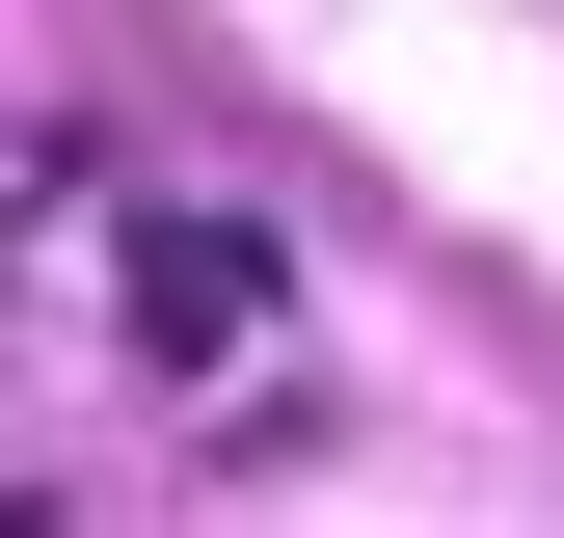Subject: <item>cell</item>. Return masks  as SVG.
Instances as JSON below:
<instances>
[{
	"mask_svg": "<svg viewBox=\"0 0 564 538\" xmlns=\"http://www.w3.org/2000/svg\"><path fill=\"white\" fill-rule=\"evenodd\" d=\"M269 323H296V243H269L242 189H134V216H108V351L162 377V404H188V377H242Z\"/></svg>",
	"mask_w": 564,
	"mask_h": 538,
	"instance_id": "1",
	"label": "cell"
}]
</instances>
